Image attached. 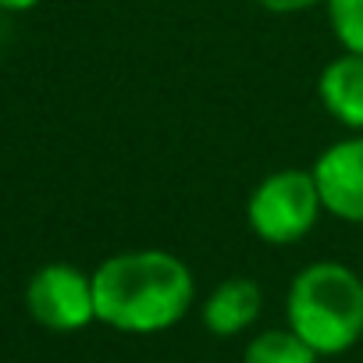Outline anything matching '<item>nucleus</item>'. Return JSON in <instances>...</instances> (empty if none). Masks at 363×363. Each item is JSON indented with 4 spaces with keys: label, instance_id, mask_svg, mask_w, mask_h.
Returning <instances> with one entry per match:
<instances>
[{
    "label": "nucleus",
    "instance_id": "7ed1b4c3",
    "mask_svg": "<svg viewBox=\"0 0 363 363\" xmlns=\"http://www.w3.org/2000/svg\"><path fill=\"white\" fill-rule=\"evenodd\" d=\"M324 214L313 171L306 167H281L260 178L246 200V225L267 246H296Z\"/></svg>",
    "mask_w": 363,
    "mask_h": 363
},
{
    "label": "nucleus",
    "instance_id": "0eeeda50",
    "mask_svg": "<svg viewBox=\"0 0 363 363\" xmlns=\"http://www.w3.org/2000/svg\"><path fill=\"white\" fill-rule=\"evenodd\" d=\"M317 96L338 125L363 132V57L342 50V57L328 61L317 79Z\"/></svg>",
    "mask_w": 363,
    "mask_h": 363
},
{
    "label": "nucleus",
    "instance_id": "6e6552de",
    "mask_svg": "<svg viewBox=\"0 0 363 363\" xmlns=\"http://www.w3.org/2000/svg\"><path fill=\"white\" fill-rule=\"evenodd\" d=\"M320 356L285 324V328H267L257 331L246 349H242V363H317Z\"/></svg>",
    "mask_w": 363,
    "mask_h": 363
},
{
    "label": "nucleus",
    "instance_id": "f257e3e1",
    "mask_svg": "<svg viewBox=\"0 0 363 363\" xmlns=\"http://www.w3.org/2000/svg\"><path fill=\"white\" fill-rule=\"evenodd\" d=\"M96 320L121 335H160L196 303L193 267L167 250H125L93 271Z\"/></svg>",
    "mask_w": 363,
    "mask_h": 363
},
{
    "label": "nucleus",
    "instance_id": "20e7f679",
    "mask_svg": "<svg viewBox=\"0 0 363 363\" xmlns=\"http://www.w3.org/2000/svg\"><path fill=\"white\" fill-rule=\"evenodd\" d=\"M26 310L29 317L57 335L82 331L96 320L93 299V274L72 264H47L26 285Z\"/></svg>",
    "mask_w": 363,
    "mask_h": 363
},
{
    "label": "nucleus",
    "instance_id": "1a4fd4ad",
    "mask_svg": "<svg viewBox=\"0 0 363 363\" xmlns=\"http://www.w3.org/2000/svg\"><path fill=\"white\" fill-rule=\"evenodd\" d=\"M324 8L342 50L363 57V0H324Z\"/></svg>",
    "mask_w": 363,
    "mask_h": 363
},
{
    "label": "nucleus",
    "instance_id": "423d86ee",
    "mask_svg": "<svg viewBox=\"0 0 363 363\" xmlns=\"http://www.w3.org/2000/svg\"><path fill=\"white\" fill-rule=\"evenodd\" d=\"M260 310H264V289L253 278L235 274V278L218 281L207 292V299L200 306V320L214 338H235L257 324Z\"/></svg>",
    "mask_w": 363,
    "mask_h": 363
},
{
    "label": "nucleus",
    "instance_id": "9b49d317",
    "mask_svg": "<svg viewBox=\"0 0 363 363\" xmlns=\"http://www.w3.org/2000/svg\"><path fill=\"white\" fill-rule=\"evenodd\" d=\"M40 0H0V11H33Z\"/></svg>",
    "mask_w": 363,
    "mask_h": 363
},
{
    "label": "nucleus",
    "instance_id": "39448f33",
    "mask_svg": "<svg viewBox=\"0 0 363 363\" xmlns=\"http://www.w3.org/2000/svg\"><path fill=\"white\" fill-rule=\"evenodd\" d=\"M310 171L324 214L345 225H363V132L331 143Z\"/></svg>",
    "mask_w": 363,
    "mask_h": 363
},
{
    "label": "nucleus",
    "instance_id": "f03ea898",
    "mask_svg": "<svg viewBox=\"0 0 363 363\" xmlns=\"http://www.w3.org/2000/svg\"><path fill=\"white\" fill-rule=\"evenodd\" d=\"M285 324L317 352L342 356L363 338V278L338 264H306L285 296Z\"/></svg>",
    "mask_w": 363,
    "mask_h": 363
},
{
    "label": "nucleus",
    "instance_id": "9d476101",
    "mask_svg": "<svg viewBox=\"0 0 363 363\" xmlns=\"http://www.w3.org/2000/svg\"><path fill=\"white\" fill-rule=\"evenodd\" d=\"M253 4L264 8V11H271V15H299V11H306V8L324 4V0H253Z\"/></svg>",
    "mask_w": 363,
    "mask_h": 363
}]
</instances>
